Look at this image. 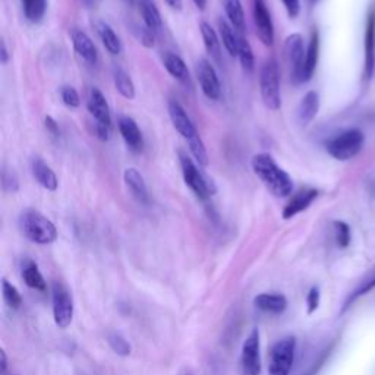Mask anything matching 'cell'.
Returning <instances> with one entry per match:
<instances>
[{
  "mask_svg": "<svg viewBox=\"0 0 375 375\" xmlns=\"http://www.w3.org/2000/svg\"><path fill=\"white\" fill-rule=\"evenodd\" d=\"M163 65L175 80L183 84L190 82V69H188L185 60L180 56L168 52L163 56Z\"/></svg>",
  "mask_w": 375,
  "mask_h": 375,
  "instance_id": "cell-23",
  "label": "cell"
},
{
  "mask_svg": "<svg viewBox=\"0 0 375 375\" xmlns=\"http://www.w3.org/2000/svg\"><path fill=\"white\" fill-rule=\"evenodd\" d=\"M124 180L128 186L131 194L141 202V204H148L150 195H148V188L146 183L144 176L141 175L135 168H128L124 172Z\"/></svg>",
  "mask_w": 375,
  "mask_h": 375,
  "instance_id": "cell-18",
  "label": "cell"
},
{
  "mask_svg": "<svg viewBox=\"0 0 375 375\" xmlns=\"http://www.w3.org/2000/svg\"><path fill=\"white\" fill-rule=\"evenodd\" d=\"M333 226H335L336 244H337V246L342 248V249L347 248L349 244H350V238H352L350 237V227H349V224L344 223V222L337 220V222L333 223Z\"/></svg>",
  "mask_w": 375,
  "mask_h": 375,
  "instance_id": "cell-37",
  "label": "cell"
},
{
  "mask_svg": "<svg viewBox=\"0 0 375 375\" xmlns=\"http://www.w3.org/2000/svg\"><path fill=\"white\" fill-rule=\"evenodd\" d=\"M200 31L202 36V41L205 45V50L211 58H214L217 62L222 60V49H220V40L214 28L210 26L208 22L200 23Z\"/></svg>",
  "mask_w": 375,
  "mask_h": 375,
  "instance_id": "cell-27",
  "label": "cell"
},
{
  "mask_svg": "<svg viewBox=\"0 0 375 375\" xmlns=\"http://www.w3.org/2000/svg\"><path fill=\"white\" fill-rule=\"evenodd\" d=\"M126 2H129V4H132V2H134V0H126Z\"/></svg>",
  "mask_w": 375,
  "mask_h": 375,
  "instance_id": "cell-49",
  "label": "cell"
},
{
  "mask_svg": "<svg viewBox=\"0 0 375 375\" xmlns=\"http://www.w3.org/2000/svg\"><path fill=\"white\" fill-rule=\"evenodd\" d=\"M188 146H190V151L192 154V157L197 160V163L202 168H207L210 158H208V153L207 148L204 146V141L200 136V134H197L195 136L188 139Z\"/></svg>",
  "mask_w": 375,
  "mask_h": 375,
  "instance_id": "cell-34",
  "label": "cell"
},
{
  "mask_svg": "<svg viewBox=\"0 0 375 375\" xmlns=\"http://www.w3.org/2000/svg\"><path fill=\"white\" fill-rule=\"evenodd\" d=\"M318 198V191L314 188H303L299 192L295 194V197L286 204L283 208V219L290 220L295 216H298L302 211L310 208V205Z\"/></svg>",
  "mask_w": 375,
  "mask_h": 375,
  "instance_id": "cell-15",
  "label": "cell"
},
{
  "mask_svg": "<svg viewBox=\"0 0 375 375\" xmlns=\"http://www.w3.org/2000/svg\"><path fill=\"white\" fill-rule=\"evenodd\" d=\"M365 78H371L375 70V15L371 13L365 30Z\"/></svg>",
  "mask_w": 375,
  "mask_h": 375,
  "instance_id": "cell-20",
  "label": "cell"
},
{
  "mask_svg": "<svg viewBox=\"0 0 375 375\" xmlns=\"http://www.w3.org/2000/svg\"><path fill=\"white\" fill-rule=\"evenodd\" d=\"M374 289H375V268L366 277H364L361 283L347 295V298L344 299V302L342 305V314L346 312L359 298L368 295Z\"/></svg>",
  "mask_w": 375,
  "mask_h": 375,
  "instance_id": "cell-28",
  "label": "cell"
},
{
  "mask_svg": "<svg viewBox=\"0 0 375 375\" xmlns=\"http://www.w3.org/2000/svg\"><path fill=\"white\" fill-rule=\"evenodd\" d=\"M168 112H169V117L172 121L173 128L188 141L190 138L195 136L198 134L195 125L192 124L190 114L186 113V110L175 100H170L168 104Z\"/></svg>",
  "mask_w": 375,
  "mask_h": 375,
  "instance_id": "cell-13",
  "label": "cell"
},
{
  "mask_svg": "<svg viewBox=\"0 0 375 375\" xmlns=\"http://www.w3.org/2000/svg\"><path fill=\"white\" fill-rule=\"evenodd\" d=\"M192 2L195 4V6H197L200 11H204L205 6H207V0H192Z\"/></svg>",
  "mask_w": 375,
  "mask_h": 375,
  "instance_id": "cell-47",
  "label": "cell"
},
{
  "mask_svg": "<svg viewBox=\"0 0 375 375\" xmlns=\"http://www.w3.org/2000/svg\"><path fill=\"white\" fill-rule=\"evenodd\" d=\"M138 5L141 16L144 19V26L153 33L160 31L163 27V19L156 4L151 2V0H138Z\"/></svg>",
  "mask_w": 375,
  "mask_h": 375,
  "instance_id": "cell-24",
  "label": "cell"
},
{
  "mask_svg": "<svg viewBox=\"0 0 375 375\" xmlns=\"http://www.w3.org/2000/svg\"><path fill=\"white\" fill-rule=\"evenodd\" d=\"M60 97H62V102L70 109H75V107H78L81 104V97H80L78 91L74 87H70V85L62 87Z\"/></svg>",
  "mask_w": 375,
  "mask_h": 375,
  "instance_id": "cell-38",
  "label": "cell"
},
{
  "mask_svg": "<svg viewBox=\"0 0 375 375\" xmlns=\"http://www.w3.org/2000/svg\"><path fill=\"white\" fill-rule=\"evenodd\" d=\"M21 274H22V278H23V281H26V285L28 288L38 290V292H44L47 289L44 277L40 273L38 266L34 261H31V260L23 261Z\"/></svg>",
  "mask_w": 375,
  "mask_h": 375,
  "instance_id": "cell-26",
  "label": "cell"
},
{
  "mask_svg": "<svg viewBox=\"0 0 375 375\" xmlns=\"http://www.w3.org/2000/svg\"><path fill=\"white\" fill-rule=\"evenodd\" d=\"M320 110V96L317 91H308L300 100L298 116L302 125H310L318 114Z\"/></svg>",
  "mask_w": 375,
  "mask_h": 375,
  "instance_id": "cell-21",
  "label": "cell"
},
{
  "mask_svg": "<svg viewBox=\"0 0 375 375\" xmlns=\"http://www.w3.org/2000/svg\"><path fill=\"white\" fill-rule=\"evenodd\" d=\"M154 40H156L154 38V33L150 28H147L146 26L139 28V41H141V44L148 47V49H151V47H154Z\"/></svg>",
  "mask_w": 375,
  "mask_h": 375,
  "instance_id": "cell-41",
  "label": "cell"
},
{
  "mask_svg": "<svg viewBox=\"0 0 375 375\" xmlns=\"http://www.w3.org/2000/svg\"><path fill=\"white\" fill-rule=\"evenodd\" d=\"M119 132L125 141V144L128 146L129 150L139 153L144 147V138H143V132H141L138 124L132 119L129 116H122L119 117Z\"/></svg>",
  "mask_w": 375,
  "mask_h": 375,
  "instance_id": "cell-16",
  "label": "cell"
},
{
  "mask_svg": "<svg viewBox=\"0 0 375 375\" xmlns=\"http://www.w3.org/2000/svg\"><path fill=\"white\" fill-rule=\"evenodd\" d=\"M219 30H220V38L224 45L227 53L234 58L238 56V36L233 33V27L224 19H219Z\"/></svg>",
  "mask_w": 375,
  "mask_h": 375,
  "instance_id": "cell-31",
  "label": "cell"
},
{
  "mask_svg": "<svg viewBox=\"0 0 375 375\" xmlns=\"http://www.w3.org/2000/svg\"><path fill=\"white\" fill-rule=\"evenodd\" d=\"M19 229L28 241L38 245H50L58 239L56 226L40 211L27 208L19 216Z\"/></svg>",
  "mask_w": 375,
  "mask_h": 375,
  "instance_id": "cell-2",
  "label": "cell"
},
{
  "mask_svg": "<svg viewBox=\"0 0 375 375\" xmlns=\"http://www.w3.org/2000/svg\"><path fill=\"white\" fill-rule=\"evenodd\" d=\"M2 293H4V299L8 303V307L12 310H19L21 305H22V298L21 293L18 292V289L9 283L6 278L2 280Z\"/></svg>",
  "mask_w": 375,
  "mask_h": 375,
  "instance_id": "cell-35",
  "label": "cell"
},
{
  "mask_svg": "<svg viewBox=\"0 0 375 375\" xmlns=\"http://www.w3.org/2000/svg\"><path fill=\"white\" fill-rule=\"evenodd\" d=\"M0 369H2V374L6 372V368H8V358H6V354L5 350H0Z\"/></svg>",
  "mask_w": 375,
  "mask_h": 375,
  "instance_id": "cell-46",
  "label": "cell"
},
{
  "mask_svg": "<svg viewBox=\"0 0 375 375\" xmlns=\"http://www.w3.org/2000/svg\"><path fill=\"white\" fill-rule=\"evenodd\" d=\"M283 2L289 18H296L300 13V2L299 0H281Z\"/></svg>",
  "mask_w": 375,
  "mask_h": 375,
  "instance_id": "cell-43",
  "label": "cell"
},
{
  "mask_svg": "<svg viewBox=\"0 0 375 375\" xmlns=\"http://www.w3.org/2000/svg\"><path fill=\"white\" fill-rule=\"evenodd\" d=\"M195 74L204 96L210 100H219L222 96V84L214 66L207 59H200L195 66Z\"/></svg>",
  "mask_w": 375,
  "mask_h": 375,
  "instance_id": "cell-10",
  "label": "cell"
},
{
  "mask_svg": "<svg viewBox=\"0 0 375 375\" xmlns=\"http://www.w3.org/2000/svg\"><path fill=\"white\" fill-rule=\"evenodd\" d=\"M320 298H321V295H320V289L318 288H311L310 289V292H308V295H307V312L311 315V314H314L317 310H318V307H320Z\"/></svg>",
  "mask_w": 375,
  "mask_h": 375,
  "instance_id": "cell-40",
  "label": "cell"
},
{
  "mask_svg": "<svg viewBox=\"0 0 375 375\" xmlns=\"http://www.w3.org/2000/svg\"><path fill=\"white\" fill-rule=\"evenodd\" d=\"M305 50L303 45V37L298 33L290 34L286 38V58L288 63L290 66V75L295 82H303L302 75H303V65H305Z\"/></svg>",
  "mask_w": 375,
  "mask_h": 375,
  "instance_id": "cell-11",
  "label": "cell"
},
{
  "mask_svg": "<svg viewBox=\"0 0 375 375\" xmlns=\"http://www.w3.org/2000/svg\"><path fill=\"white\" fill-rule=\"evenodd\" d=\"M251 168L255 176L263 182L267 191L274 197L286 198L293 192L292 178L278 166L270 154H255L251 160Z\"/></svg>",
  "mask_w": 375,
  "mask_h": 375,
  "instance_id": "cell-1",
  "label": "cell"
},
{
  "mask_svg": "<svg viewBox=\"0 0 375 375\" xmlns=\"http://www.w3.org/2000/svg\"><path fill=\"white\" fill-rule=\"evenodd\" d=\"M164 2H166L168 6H170L175 11H180L183 6V0H164Z\"/></svg>",
  "mask_w": 375,
  "mask_h": 375,
  "instance_id": "cell-45",
  "label": "cell"
},
{
  "mask_svg": "<svg viewBox=\"0 0 375 375\" xmlns=\"http://www.w3.org/2000/svg\"><path fill=\"white\" fill-rule=\"evenodd\" d=\"M365 144V136L359 129H347L330 141H327L325 150L333 158L347 161L357 157Z\"/></svg>",
  "mask_w": 375,
  "mask_h": 375,
  "instance_id": "cell-4",
  "label": "cell"
},
{
  "mask_svg": "<svg viewBox=\"0 0 375 375\" xmlns=\"http://www.w3.org/2000/svg\"><path fill=\"white\" fill-rule=\"evenodd\" d=\"M255 307L268 314H283L288 308V299L281 293H261L254 299Z\"/></svg>",
  "mask_w": 375,
  "mask_h": 375,
  "instance_id": "cell-19",
  "label": "cell"
},
{
  "mask_svg": "<svg viewBox=\"0 0 375 375\" xmlns=\"http://www.w3.org/2000/svg\"><path fill=\"white\" fill-rule=\"evenodd\" d=\"M295 352H296V339L293 336L280 339L270 352L268 374L289 375L295 361Z\"/></svg>",
  "mask_w": 375,
  "mask_h": 375,
  "instance_id": "cell-7",
  "label": "cell"
},
{
  "mask_svg": "<svg viewBox=\"0 0 375 375\" xmlns=\"http://www.w3.org/2000/svg\"><path fill=\"white\" fill-rule=\"evenodd\" d=\"M44 126L52 136L59 138L60 136V129H59V124L53 119L52 116H45L44 117Z\"/></svg>",
  "mask_w": 375,
  "mask_h": 375,
  "instance_id": "cell-42",
  "label": "cell"
},
{
  "mask_svg": "<svg viewBox=\"0 0 375 375\" xmlns=\"http://www.w3.org/2000/svg\"><path fill=\"white\" fill-rule=\"evenodd\" d=\"M179 163H180V169H182V176L185 183L190 186V190L200 198L201 201L208 200L211 195H214L217 188L214 182L211 180L208 176H205L194 163V160L188 156L185 151L179 150Z\"/></svg>",
  "mask_w": 375,
  "mask_h": 375,
  "instance_id": "cell-3",
  "label": "cell"
},
{
  "mask_svg": "<svg viewBox=\"0 0 375 375\" xmlns=\"http://www.w3.org/2000/svg\"><path fill=\"white\" fill-rule=\"evenodd\" d=\"M311 2H318V0H311Z\"/></svg>",
  "mask_w": 375,
  "mask_h": 375,
  "instance_id": "cell-50",
  "label": "cell"
},
{
  "mask_svg": "<svg viewBox=\"0 0 375 375\" xmlns=\"http://www.w3.org/2000/svg\"><path fill=\"white\" fill-rule=\"evenodd\" d=\"M113 82L117 89V92L121 94L122 97L126 100H134L135 99V84L132 78L125 72L122 67H114L113 69Z\"/></svg>",
  "mask_w": 375,
  "mask_h": 375,
  "instance_id": "cell-30",
  "label": "cell"
},
{
  "mask_svg": "<svg viewBox=\"0 0 375 375\" xmlns=\"http://www.w3.org/2000/svg\"><path fill=\"white\" fill-rule=\"evenodd\" d=\"M318 56H320V34L317 30H314L310 44H308V49H307V55H305L303 75H302L303 82L310 81L314 77L317 65H318Z\"/></svg>",
  "mask_w": 375,
  "mask_h": 375,
  "instance_id": "cell-22",
  "label": "cell"
},
{
  "mask_svg": "<svg viewBox=\"0 0 375 375\" xmlns=\"http://www.w3.org/2000/svg\"><path fill=\"white\" fill-rule=\"evenodd\" d=\"M97 33H99V37L104 45V49L110 55L116 56L122 52V41L119 37H117V34L114 33V30L109 26L107 22L100 21L97 23Z\"/></svg>",
  "mask_w": 375,
  "mask_h": 375,
  "instance_id": "cell-25",
  "label": "cell"
},
{
  "mask_svg": "<svg viewBox=\"0 0 375 375\" xmlns=\"http://www.w3.org/2000/svg\"><path fill=\"white\" fill-rule=\"evenodd\" d=\"M0 62H2V65H8L9 62V53L5 41H2V45H0Z\"/></svg>",
  "mask_w": 375,
  "mask_h": 375,
  "instance_id": "cell-44",
  "label": "cell"
},
{
  "mask_svg": "<svg viewBox=\"0 0 375 375\" xmlns=\"http://www.w3.org/2000/svg\"><path fill=\"white\" fill-rule=\"evenodd\" d=\"M107 340H109V344L113 349L114 354L121 355V357H128L131 354V344L121 335L110 333L109 337H107Z\"/></svg>",
  "mask_w": 375,
  "mask_h": 375,
  "instance_id": "cell-36",
  "label": "cell"
},
{
  "mask_svg": "<svg viewBox=\"0 0 375 375\" xmlns=\"http://www.w3.org/2000/svg\"><path fill=\"white\" fill-rule=\"evenodd\" d=\"M238 58L245 72L251 74L255 67V58L249 41L244 36H238Z\"/></svg>",
  "mask_w": 375,
  "mask_h": 375,
  "instance_id": "cell-32",
  "label": "cell"
},
{
  "mask_svg": "<svg viewBox=\"0 0 375 375\" xmlns=\"http://www.w3.org/2000/svg\"><path fill=\"white\" fill-rule=\"evenodd\" d=\"M2 185L6 192L15 194L19 191V179L12 169H5L2 173Z\"/></svg>",
  "mask_w": 375,
  "mask_h": 375,
  "instance_id": "cell-39",
  "label": "cell"
},
{
  "mask_svg": "<svg viewBox=\"0 0 375 375\" xmlns=\"http://www.w3.org/2000/svg\"><path fill=\"white\" fill-rule=\"evenodd\" d=\"M260 332L254 328L242 346L241 366L244 375H260L261 374V354H260Z\"/></svg>",
  "mask_w": 375,
  "mask_h": 375,
  "instance_id": "cell-9",
  "label": "cell"
},
{
  "mask_svg": "<svg viewBox=\"0 0 375 375\" xmlns=\"http://www.w3.org/2000/svg\"><path fill=\"white\" fill-rule=\"evenodd\" d=\"M223 6L226 16L229 18L230 26L238 30L244 31L245 30V12L241 0H223Z\"/></svg>",
  "mask_w": 375,
  "mask_h": 375,
  "instance_id": "cell-29",
  "label": "cell"
},
{
  "mask_svg": "<svg viewBox=\"0 0 375 375\" xmlns=\"http://www.w3.org/2000/svg\"><path fill=\"white\" fill-rule=\"evenodd\" d=\"M372 192H374V195H375V182H374V186H372Z\"/></svg>",
  "mask_w": 375,
  "mask_h": 375,
  "instance_id": "cell-48",
  "label": "cell"
},
{
  "mask_svg": "<svg viewBox=\"0 0 375 375\" xmlns=\"http://www.w3.org/2000/svg\"><path fill=\"white\" fill-rule=\"evenodd\" d=\"M254 22L260 41L271 47L274 43V26L266 0H254Z\"/></svg>",
  "mask_w": 375,
  "mask_h": 375,
  "instance_id": "cell-12",
  "label": "cell"
},
{
  "mask_svg": "<svg viewBox=\"0 0 375 375\" xmlns=\"http://www.w3.org/2000/svg\"><path fill=\"white\" fill-rule=\"evenodd\" d=\"M260 91L261 99L267 109L276 112L281 106L280 96V72L278 65L274 59L264 63L260 70Z\"/></svg>",
  "mask_w": 375,
  "mask_h": 375,
  "instance_id": "cell-5",
  "label": "cell"
},
{
  "mask_svg": "<svg viewBox=\"0 0 375 375\" xmlns=\"http://www.w3.org/2000/svg\"><path fill=\"white\" fill-rule=\"evenodd\" d=\"M87 109L96 119V134L100 141H107L112 128V114L104 94L99 88H91L87 100Z\"/></svg>",
  "mask_w": 375,
  "mask_h": 375,
  "instance_id": "cell-6",
  "label": "cell"
},
{
  "mask_svg": "<svg viewBox=\"0 0 375 375\" xmlns=\"http://www.w3.org/2000/svg\"><path fill=\"white\" fill-rule=\"evenodd\" d=\"M31 170H33V176L36 178L38 185L44 188V190L52 191V192H55L58 190V186H59L58 176L52 170L49 164H47L43 158H40V157L33 158Z\"/></svg>",
  "mask_w": 375,
  "mask_h": 375,
  "instance_id": "cell-17",
  "label": "cell"
},
{
  "mask_svg": "<svg viewBox=\"0 0 375 375\" xmlns=\"http://www.w3.org/2000/svg\"><path fill=\"white\" fill-rule=\"evenodd\" d=\"M45 0H22V8L23 15L30 22H40L45 13Z\"/></svg>",
  "mask_w": 375,
  "mask_h": 375,
  "instance_id": "cell-33",
  "label": "cell"
},
{
  "mask_svg": "<svg viewBox=\"0 0 375 375\" xmlns=\"http://www.w3.org/2000/svg\"><path fill=\"white\" fill-rule=\"evenodd\" d=\"M53 318L59 328H67L74 320V299L62 281H55L52 286Z\"/></svg>",
  "mask_w": 375,
  "mask_h": 375,
  "instance_id": "cell-8",
  "label": "cell"
},
{
  "mask_svg": "<svg viewBox=\"0 0 375 375\" xmlns=\"http://www.w3.org/2000/svg\"><path fill=\"white\" fill-rule=\"evenodd\" d=\"M70 40H72V45L75 53L87 63V65H96L99 60L97 47L94 41L89 38V36L81 30H74L70 33Z\"/></svg>",
  "mask_w": 375,
  "mask_h": 375,
  "instance_id": "cell-14",
  "label": "cell"
}]
</instances>
